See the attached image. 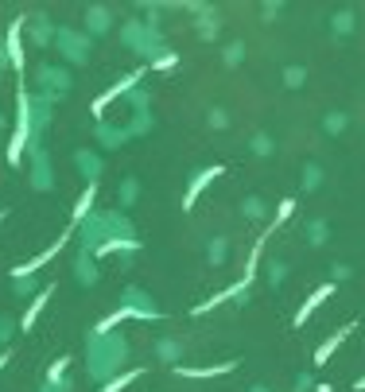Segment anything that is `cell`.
Wrapping results in <instances>:
<instances>
[{
	"label": "cell",
	"instance_id": "6da1fadb",
	"mask_svg": "<svg viewBox=\"0 0 365 392\" xmlns=\"http://www.w3.org/2000/svg\"><path fill=\"white\" fill-rule=\"evenodd\" d=\"M133 361V342L128 334L113 330V334H86V377L93 384H109L117 373H125Z\"/></svg>",
	"mask_w": 365,
	"mask_h": 392
},
{
	"label": "cell",
	"instance_id": "7a4b0ae2",
	"mask_svg": "<svg viewBox=\"0 0 365 392\" xmlns=\"http://www.w3.org/2000/svg\"><path fill=\"white\" fill-rule=\"evenodd\" d=\"M117 39H121V47L125 50H133L136 59H144V67L148 62H156L164 50H171L167 47V35L164 32H156V27H144L140 20H125V24L117 27Z\"/></svg>",
	"mask_w": 365,
	"mask_h": 392
},
{
	"label": "cell",
	"instance_id": "3957f363",
	"mask_svg": "<svg viewBox=\"0 0 365 392\" xmlns=\"http://www.w3.org/2000/svg\"><path fill=\"white\" fill-rule=\"evenodd\" d=\"M35 82V97H43L47 105H62L67 101V93L74 90V74H70V67H62V62H39L32 74Z\"/></svg>",
	"mask_w": 365,
	"mask_h": 392
},
{
	"label": "cell",
	"instance_id": "277c9868",
	"mask_svg": "<svg viewBox=\"0 0 365 392\" xmlns=\"http://www.w3.org/2000/svg\"><path fill=\"white\" fill-rule=\"evenodd\" d=\"M51 47L58 50L62 67H86L93 59V39L82 32V27H70V24H58L55 27V43Z\"/></svg>",
	"mask_w": 365,
	"mask_h": 392
},
{
	"label": "cell",
	"instance_id": "5b68a950",
	"mask_svg": "<svg viewBox=\"0 0 365 392\" xmlns=\"http://www.w3.org/2000/svg\"><path fill=\"white\" fill-rule=\"evenodd\" d=\"M24 159H27L32 191H39V194L55 191V163H51V151H47V140H43V136H32V140H27Z\"/></svg>",
	"mask_w": 365,
	"mask_h": 392
},
{
	"label": "cell",
	"instance_id": "8992f818",
	"mask_svg": "<svg viewBox=\"0 0 365 392\" xmlns=\"http://www.w3.org/2000/svg\"><path fill=\"white\" fill-rule=\"evenodd\" d=\"M144 74H148V67L140 62L136 70H128V74L117 78V82L109 86V90H101L98 97H93V105H90V117H93V121H105V109L113 105V101H125L128 93L136 90V86H144Z\"/></svg>",
	"mask_w": 365,
	"mask_h": 392
},
{
	"label": "cell",
	"instance_id": "52a82bcc",
	"mask_svg": "<svg viewBox=\"0 0 365 392\" xmlns=\"http://www.w3.org/2000/svg\"><path fill=\"white\" fill-rule=\"evenodd\" d=\"M121 311H125V318H140V323H159V318H164L156 299L136 284H128L125 292H121Z\"/></svg>",
	"mask_w": 365,
	"mask_h": 392
},
{
	"label": "cell",
	"instance_id": "ba28073f",
	"mask_svg": "<svg viewBox=\"0 0 365 392\" xmlns=\"http://www.w3.org/2000/svg\"><path fill=\"white\" fill-rule=\"evenodd\" d=\"M113 27H117V16H113L109 4H90V8L82 12V32L90 35L93 43L105 39V35H113Z\"/></svg>",
	"mask_w": 365,
	"mask_h": 392
},
{
	"label": "cell",
	"instance_id": "9c48e42d",
	"mask_svg": "<svg viewBox=\"0 0 365 392\" xmlns=\"http://www.w3.org/2000/svg\"><path fill=\"white\" fill-rule=\"evenodd\" d=\"M225 175L222 163H210V167H199L191 175V183H187V191H182V210H194V202L202 198V191H206L210 183H218V179Z\"/></svg>",
	"mask_w": 365,
	"mask_h": 392
},
{
	"label": "cell",
	"instance_id": "30bf717a",
	"mask_svg": "<svg viewBox=\"0 0 365 392\" xmlns=\"http://www.w3.org/2000/svg\"><path fill=\"white\" fill-rule=\"evenodd\" d=\"M74 171L86 179V187H98L105 175V156L98 148H78L74 151Z\"/></svg>",
	"mask_w": 365,
	"mask_h": 392
},
{
	"label": "cell",
	"instance_id": "8fae6325",
	"mask_svg": "<svg viewBox=\"0 0 365 392\" xmlns=\"http://www.w3.org/2000/svg\"><path fill=\"white\" fill-rule=\"evenodd\" d=\"M55 20L47 16V12H32V16H24V35L32 47H51L55 43Z\"/></svg>",
	"mask_w": 365,
	"mask_h": 392
},
{
	"label": "cell",
	"instance_id": "7c38bea8",
	"mask_svg": "<svg viewBox=\"0 0 365 392\" xmlns=\"http://www.w3.org/2000/svg\"><path fill=\"white\" fill-rule=\"evenodd\" d=\"M93 140H98V151H121L128 144V133L125 125H117V121H93Z\"/></svg>",
	"mask_w": 365,
	"mask_h": 392
},
{
	"label": "cell",
	"instance_id": "4fadbf2b",
	"mask_svg": "<svg viewBox=\"0 0 365 392\" xmlns=\"http://www.w3.org/2000/svg\"><path fill=\"white\" fill-rule=\"evenodd\" d=\"M4 47H8V67L16 74H24V16H12L8 20V32L0 35Z\"/></svg>",
	"mask_w": 365,
	"mask_h": 392
},
{
	"label": "cell",
	"instance_id": "5bb4252c",
	"mask_svg": "<svg viewBox=\"0 0 365 392\" xmlns=\"http://www.w3.org/2000/svg\"><path fill=\"white\" fill-rule=\"evenodd\" d=\"M27 117H32V136H43L51 128V121H55V105H47L43 97H35L27 90Z\"/></svg>",
	"mask_w": 365,
	"mask_h": 392
},
{
	"label": "cell",
	"instance_id": "9a60e30c",
	"mask_svg": "<svg viewBox=\"0 0 365 392\" xmlns=\"http://www.w3.org/2000/svg\"><path fill=\"white\" fill-rule=\"evenodd\" d=\"M334 292H338V284H334V280H326V284H323V288H315V292H311V295H307V303H303V307H299V311H296V318H291V323H296V326H303V323H307V318H311V315H315V311H319V307H323V303H326V299H331V295H334Z\"/></svg>",
	"mask_w": 365,
	"mask_h": 392
},
{
	"label": "cell",
	"instance_id": "2e32d148",
	"mask_svg": "<svg viewBox=\"0 0 365 392\" xmlns=\"http://www.w3.org/2000/svg\"><path fill=\"white\" fill-rule=\"evenodd\" d=\"M51 295H55V280H51V284H47V288H43V292H39V295H35V299H32V303H27L24 318H20V323H16V326H20V334L35 330V323H39V315H43V311H47Z\"/></svg>",
	"mask_w": 365,
	"mask_h": 392
},
{
	"label": "cell",
	"instance_id": "e0dca14e",
	"mask_svg": "<svg viewBox=\"0 0 365 392\" xmlns=\"http://www.w3.org/2000/svg\"><path fill=\"white\" fill-rule=\"evenodd\" d=\"M98 210V187H82V194L74 198V206H70V229H78L86 222V217Z\"/></svg>",
	"mask_w": 365,
	"mask_h": 392
},
{
	"label": "cell",
	"instance_id": "ac0fdd59",
	"mask_svg": "<svg viewBox=\"0 0 365 392\" xmlns=\"http://www.w3.org/2000/svg\"><path fill=\"white\" fill-rule=\"evenodd\" d=\"M74 280L82 288H93L101 280V268H98V260L90 257V252H82V249H74Z\"/></svg>",
	"mask_w": 365,
	"mask_h": 392
},
{
	"label": "cell",
	"instance_id": "d6986e66",
	"mask_svg": "<svg viewBox=\"0 0 365 392\" xmlns=\"http://www.w3.org/2000/svg\"><path fill=\"white\" fill-rule=\"evenodd\" d=\"M152 353H156L164 365H182V353H187V342H179V338H156L152 342Z\"/></svg>",
	"mask_w": 365,
	"mask_h": 392
},
{
	"label": "cell",
	"instance_id": "ffe728a7",
	"mask_svg": "<svg viewBox=\"0 0 365 392\" xmlns=\"http://www.w3.org/2000/svg\"><path fill=\"white\" fill-rule=\"evenodd\" d=\"M237 369V361H218V365H206V369H194V365H175L171 373L175 377H191V381H210V377H225Z\"/></svg>",
	"mask_w": 365,
	"mask_h": 392
},
{
	"label": "cell",
	"instance_id": "44dd1931",
	"mask_svg": "<svg viewBox=\"0 0 365 392\" xmlns=\"http://www.w3.org/2000/svg\"><path fill=\"white\" fill-rule=\"evenodd\" d=\"M125 133H128V140H140V136H152L156 133V113H128V121H125Z\"/></svg>",
	"mask_w": 365,
	"mask_h": 392
},
{
	"label": "cell",
	"instance_id": "7402d4cb",
	"mask_svg": "<svg viewBox=\"0 0 365 392\" xmlns=\"http://www.w3.org/2000/svg\"><path fill=\"white\" fill-rule=\"evenodd\" d=\"M354 326H357V323H346V326H338V330H334L331 338H326V342L319 346V350H315V365H326V361H331V353L338 350L342 342H346L350 334H354Z\"/></svg>",
	"mask_w": 365,
	"mask_h": 392
},
{
	"label": "cell",
	"instance_id": "603a6c76",
	"mask_svg": "<svg viewBox=\"0 0 365 392\" xmlns=\"http://www.w3.org/2000/svg\"><path fill=\"white\" fill-rule=\"evenodd\" d=\"M117 202H121V210L136 206V202H140V179H136V175L121 179V187H117Z\"/></svg>",
	"mask_w": 365,
	"mask_h": 392
},
{
	"label": "cell",
	"instance_id": "cb8c5ba5",
	"mask_svg": "<svg viewBox=\"0 0 365 392\" xmlns=\"http://www.w3.org/2000/svg\"><path fill=\"white\" fill-rule=\"evenodd\" d=\"M8 288H12V295H16V299H27V303H32L47 284H43L39 276H27V280H8Z\"/></svg>",
	"mask_w": 365,
	"mask_h": 392
},
{
	"label": "cell",
	"instance_id": "d4e9b609",
	"mask_svg": "<svg viewBox=\"0 0 365 392\" xmlns=\"http://www.w3.org/2000/svg\"><path fill=\"white\" fill-rule=\"evenodd\" d=\"M194 32H199L202 39H218V8H214V4H206V8L199 12V24H194Z\"/></svg>",
	"mask_w": 365,
	"mask_h": 392
},
{
	"label": "cell",
	"instance_id": "484cf974",
	"mask_svg": "<svg viewBox=\"0 0 365 392\" xmlns=\"http://www.w3.org/2000/svg\"><path fill=\"white\" fill-rule=\"evenodd\" d=\"M70 365H74V358H70V353H58V358L47 365V373H43V381H47V384H55V381H67V377H70Z\"/></svg>",
	"mask_w": 365,
	"mask_h": 392
},
{
	"label": "cell",
	"instance_id": "4316f807",
	"mask_svg": "<svg viewBox=\"0 0 365 392\" xmlns=\"http://www.w3.org/2000/svg\"><path fill=\"white\" fill-rule=\"evenodd\" d=\"M140 377H144V369H125V373H117L109 384H101L98 392H125L128 384H133V381H140Z\"/></svg>",
	"mask_w": 365,
	"mask_h": 392
},
{
	"label": "cell",
	"instance_id": "83f0119b",
	"mask_svg": "<svg viewBox=\"0 0 365 392\" xmlns=\"http://www.w3.org/2000/svg\"><path fill=\"white\" fill-rule=\"evenodd\" d=\"M125 105L133 109V113H148V109H152V90H148V86H136V90L125 97Z\"/></svg>",
	"mask_w": 365,
	"mask_h": 392
},
{
	"label": "cell",
	"instance_id": "f1b7e54d",
	"mask_svg": "<svg viewBox=\"0 0 365 392\" xmlns=\"http://www.w3.org/2000/svg\"><path fill=\"white\" fill-rule=\"evenodd\" d=\"M225 257H230V241H225V237H214V241L206 245V264L218 268V264H225Z\"/></svg>",
	"mask_w": 365,
	"mask_h": 392
},
{
	"label": "cell",
	"instance_id": "f546056e",
	"mask_svg": "<svg viewBox=\"0 0 365 392\" xmlns=\"http://www.w3.org/2000/svg\"><path fill=\"white\" fill-rule=\"evenodd\" d=\"M121 323H125V311L117 307V311H109V315H105V318H101V323H98V326H93V330H90V334H113V330H121Z\"/></svg>",
	"mask_w": 365,
	"mask_h": 392
},
{
	"label": "cell",
	"instance_id": "4dcf8cb0",
	"mask_svg": "<svg viewBox=\"0 0 365 392\" xmlns=\"http://www.w3.org/2000/svg\"><path fill=\"white\" fill-rule=\"evenodd\" d=\"M326 237H331V226H326L323 217H315V222H307V241H311V245H323Z\"/></svg>",
	"mask_w": 365,
	"mask_h": 392
},
{
	"label": "cell",
	"instance_id": "1f68e13d",
	"mask_svg": "<svg viewBox=\"0 0 365 392\" xmlns=\"http://www.w3.org/2000/svg\"><path fill=\"white\" fill-rule=\"evenodd\" d=\"M16 330H20L16 318H12V315H0V350H8V342L16 338Z\"/></svg>",
	"mask_w": 365,
	"mask_h": 392
},
{
	"label": "cell",
	"instance_id": "d6a6232c",
	"mask_svg": "<svg viewBox=\"0 0 365 392\" xmlns=\"http://www.w3.org/2000/svg\"><path fill=\"white\" fill-rule=\"evenodd\" d=\"M148 70H164V74H171V70H179V55H175V50H164L156 62H148Z\"/></svg>",
	"mask_w": 365,
	"mask_h": 392
},
{
	"label": "cell",
	"instance_id": "836d02e7",
	"mask_svg": "<svg viewBox=\"0 0 365 392\" xmlns=\"http://www.w3.org/2000/svg\"><path fill=\"white\" fill-rule=\"evenodd\" d=\"M249 148H253V156L268 159V156H272V151H276V144H272V140H268V136H265V133H257V136H253V140H249Z\"/></svg>",
	"mask_w": 365,
	"mask_h": 392
},
{
	"label": "cell",
	"instance_id": "e575fe53",
	"mask_svg": "<svg viewBox=\"0 0 365 392\" xmlns=\"http://www.w3.org/2000/svg\"><path fill=\"white\" fill-rule=\"evenodd\" d=\"M241 214H245V217H253V222H260V217L268 214V206H265L260 198H245V202H241Z\"/></svg>",
	"mask_w": 365,
	"mask_h": 392
},
{
	"label": "cell",
	"instance_id": "d590c367",
	"mask_svg": "<svg viewBox=\"0 0 365 392\" xmlns=\"http://www.w3.org/2000/svg\"><path fill=\"white\" fill-rule=\"evenodd\" d=\"M284 276H288V264H284V260H268V284L280 288V284H284Z\"/></svg>",
	"mask_w": 365,
	"mask_h": 392
},
{
	"label": "cell",
	"instance_id": "8d00e7d4",
	"mask_svg": "<svg viewBox=\"0 0 365 392\" xmlns=\"http://www.w3.org/2000/svg\"><path fill=\"white\" fill-rule=\"evenodd\" d=\"M331 27H334V35H350L354 32V12H338Z\"/></svg>",
	"mask_w": 365,
	"mask_h": 392
},
{
	"label": "cell",
	"instance_id": "74e56055",
	"mask_svg": "<svg viewBox=\"0 0 365 392\" xmlns=\"http://www.w3.org/2000/svg\"><path fill=\"white\" fill-rule=\"evenodd\" d=\"M222 59H225V67H237V62L245 59V47H241V43H230V47L222 50Z\"/></svg>",
	"mask_w": 365,
	"mask_h": 392
},
{
	"label": "cell",
	"instance_id": "f35d334b",
	"mask_svg": "<svg viewBox=\"0 0 365 392\" xmlns=\"http://www.w3.org/2000/svg\"><path fill=\"white\" fill-rule=\"evenodd\" d=\"M319 183H323V171H319V167L315 163H311L307 167V171H303V191H315V187Z\"/></svg>",
	"mask_w": 365,
	"mask_h": 392
},
{
	"label": "cell",
	"instance_id": "ab89813d",
	"mask_svg": "<svg viewBox=\"0 0 365 392\" xmlns=\"http://www.w3.org/2000/svg\"><path fill=\"white\" fill-rule=\"evenodd\" d=\"M303 78H307V70H303V67H288V70H284V82H288L291 90H296V86H303Z\"/></svg>",
	"mask_w": 365,
	"mask_h": 392
},
{
	"label": "cell",
	"instance_id": "60d3db41",
	"mask_svg": "<svg viewBox=\"0 0 365 392\" xmlns=\"http://www.w3.org/2000/svg\"><path fill=\"white\" fill-rule=\"evenodd\" d=\"M323 128H326V133H331V136H338L342 128H346V117H342V113H331V117L323 121Z\"/></svg>",
	"mask_w": 365,
	"mask_h": 392
},
{
	"label": "cell",
	"instance_id": "b9f144b4",
	"mask_svg": "<svg viewBox=\"0 0 365 392\" xmlns=\"http://www.w3.org/2000/svg\"><path fill=\"white\" fill-rule=\"evenodd\" d=\"M291 210H296V202H280V210H276V217H272V226H268V229H276V226H284V222H288V214H291Z\"/></svg>",
	"mask_w": 365,
	"mask_h": 392
},
{
	"label": "cell",
	"instance_id": "7bdbcfd3",
	"mask_svg": "<svg viewBox=\"0 0 365 392\" xmlns=\"http://www.w3.org/2000/svg\"><path fill=\"white\" fill-rule=\"evenodd\" d=\"M39 392H74V381H70V377H67V381H55V384L43 381V384H39Z\"/></svg>",
	"mask_w": 365,
	"mask_h": 392
},
{
	"label": "cell",
	"instance_id": "ee69618b",
	"mask_svg": "<svg viewBox=\"0 0 365 392\" xmlns=\"http://www.w3.org/2000/svg\"><path fill=\"white\" fill-rule=\"evenodd\" d=\"M210 128H230V113L225 109H210Z\"/></svg>",
	"mask_w": 365,
	"mask_h": 392
},
{
	"label": "cell",
	"instance_id": "f6af8a7d",
	"mask_svg": "<svg viewBox=\"0 0 365 392\" xmlns=\"http://www.w3.org/2000/svg\"><path fill=\"white\" fill-rule=\"evenodd\" d=\"M296 392H311V373H299V381H296Z\"/></svg>",
	"mask_w": 365,
	"mask_h": 392
},
{
	"label": "cell",
	"instance_id": "bcb514c9",
	"mask_svg": "<svg viewBox=\"0 0 365 392\" xmlns=\"http://www.w3.org/2000/svg\"><path fill=\"white\" fill-rule=\"evenodd\" d=\"M0 70H12L8 67V47H4V39H0Z\"/></svg>",
	"mask_w": 365,
	"mask_h": 392
},
{
	"label": "cell",
	"instance_id": "7dc6e473",
	"mask_svg": "<svg viewBox=\"0 0 365 392\" xmlns=\"http://www.w3.org/2000/svg\"><path fill=\"white\" fill-rule=\"evenodd\" d=\"M8 365H12V350H0V373H4Z\"/></svg>",
	"mask_w": 365,
	"mask_h": 392
},
{
	"label": "cell",
	"instance_id": "c3c4849f",
	"mask_svg": "<svg viewBox=\"0 0 365 392\" xmlns=\"http://www.w3.org/2000/svg\"><path fill=\"white\" fill-rule=\"evenodd\" d=\"M260 12H265V20H272V16H280V4H265Z\"/></svg>",
	"mask_w": 365,
	"mask_h": 392
},
{
	"label": "cell",
	"instance_id": "681fc988",
	"mask_svg": "<svg viewBox=\"0 0 365 392\" xmlns=\"http://www.w3.org/2000/svg\"><path fill=\"white\" fill-rule=\"evenodd\" d=\"M354 388H357V392H365V377H357V381H354Z\"/></svg>",
	"mask_w": 365,
	"mask_h": 392
},
{
	"label": "cell",
	"instance_id": "f907efd6",
	"mask_svg": "<svg viewBox=\"0 0 365 392\" xmlns=\"http://www.w3.org/2000/svg\"><path fill=\"white\" fill-rule=\"evenodd\" d=\"M4 128H8V117H4V113H0V133H4Z\"/></svg>",
	"mask_w": 365,
	"mask_h": 392
},
{
	"label": "cell",
	"instance_id": "816d5d0a",
	"mask_svg": "<svg viewBox=\"0 0 365 392\" xmlns=\"http://www.w3.org/2000/svg\"><path fill=\"white\" fill-rule=\"evenodd\" d=\"M249 392H268V388H265V384H253V388H249Z\"/></svg>",
	"mask_w": 365,
	"mask_h": 392
},
{
	"label": "cell",
	"instance_id": "f5cc1de1",
	"mask_svg": "<svg viewBox=\"0 0 365 392\" xmlns=\"http://www.w3.org/2000/svg\"><path fill=\"white\" fill-rule=\"evenodd\" d=\"M4 217H8V210H0V226H4Z\"/></svg>",
	"mask_w": 365,
	"mask_h": 392
}]
</instances>
